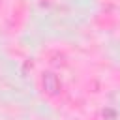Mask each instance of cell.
Segmentation results:
<instances>
[{"label": "cell", "mask_w": 120, "mask_h": 120, "mask_svg": "<svg viewBox=\"0 0 120 120\" xmlns=\"http://www.w3.org/2000/svg\"><path fill=\"white\" fill-rule=\"evenodd\" d=\"M41 86H43V92L49 94V96H56V94H60V90H62V82H60V79H58L54 73H43V77H41Z\"/></svg>", "instance_id": "cell-1"}]
</instances>
